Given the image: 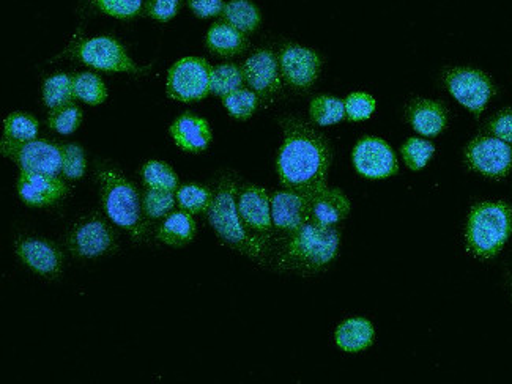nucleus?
<instances>
[{"label": "nucleus", "instance_id": "obj_1", "mask_svg": "<svg viewBox=\"0 0 512 384\" xmlns=\"http://www.w3.org/2000/svg\"><path fill=\"white\" fill-rule=\"evenodd\" d=\"M284 141L279 150L278 177L286 189L317 196L328 188L331 148L327 139L305 120H282Z\"/></svg>", "mask_w": 512, "mask_h": 384}, {"label": "nucleus", "instance_id": "obj_2", "mask_svg": "<svg viewBox=\"0 0 512 384\" xmlns=\"http://www.w3.org/2000/svg\"><path fill=\"white\" fill-rule=\"evenodd\" d=\"M339 246L341 233L336 227L309 221L295 232L287 233L278 252V266L281 270L297 273H317L336 260Z\"/></svg>", "mask_w": 512, "mask_h": 384}, {"label": "nucleus", "instance_id": "obj_3", "mask_svg": "<svg viewBox=\"0 0 512 384\" xmlns=\"http://www.w3.org/2000/svg\"><path fill=\"white\" fill-rule=\"evenodd\" d=\"M237 202V183L231 177H224L219 183L212 207L207 211L208 222L212 224L216 235L235 251L264 262L268 252V238L253 235L246 229L245 222L238 213Z\"/></svg>", "mask_w": 512, "mask_h": 384}, {"label": "nucleus", "instance_id": "obj_4", "mask_svg": "<svg viewBox=\"0 0 512 384\" xmlns=\"http://www.w3.org/2000/svg\"><path fill=\"white\" fill-rule=\"evenodd\" d=\"M101 204L106 215L117 227L127 230L136 241H144L149 235L145 222L142 200L133 183L114 169H103L98 174Z\"/></svg>", "mask_w": 512, "mask_h": 384}, {"label": "nucleus", "instance_id": "obj_5", "mask_svg": "<svg viewBox=\"0 0 512 384\" xmlns=\"http://www.w3.org/2000/svg\"><path fill=\"white\" fill-rule=\"evenodd\" d=\"M512 235V208L506 202H483L468 216V249L481 259H492Z\"/></svg>", "mask_w": 512, "mask_h": 384}, {"label": "nucleus", "instance_id": "obj_6", "mask_svg": "<svg viewBox=\"0 0 512 384\" xmlns=\"http://www.w3.org/2000/svg\"><path fill=\"white\" fill-rule=\"evenodd\" d=\"M210 63L201 57H185L167 74V95L182 103H196L212 92Z\"/></svg>", "mask_w": 512, "mask_h": 384}, {"label": "nucleus", "instance_id": "obj_7", "mask_svg": "<svg viewBox=\"0 0 512 384\" xmlns=\"http://www.w3.org/2000/svg\"><path fill=\"white\" fill-rule=\"evenodd\" d=\"M446 89L462 106L472 112L475 117L486 111L487 104L494 98V82L484 71L475 68H449L443 74Z\"/></svg>", "mask_w": 512, "mask_h": 384}, {"label": "nucleus", "instance_id": "obj_8", "mask_svg": "<svg viewBox=\"0 0 512 384\" xmlns=\"http://www.w3.org/2000/svg\"><path fill=\"white\" fill-rule=\"evenodd\" d=\"M116 233L108 222L97 215L86 216L71 227L67 235V248L79 259H95L114 251Z\"/></svg>", "mask_w": 512, "mask_h": 384}, {"label": "nucleus", "instance_id": "obj_9", "mask_svg": "<svg viewBox=\"0 0 512 384\" xmlns=\"http://www.w3.org/2000/svg\"><path fill=\"white\" fill-rule=\"evenodd\" d=\"M468 166L487 178H505L512 170V147L495 136H479L465 148Z\"/></svg>", "mask_w": 512, "mask_h": 384}, {"label": "nucleus", "instance_id": "obj_10", "mask_svg": "<svg viewBox=\"0 0 512 384\" xmlns=\"http://www.w3.org/2000/svg\"><path fill=\"white\" fill-rule=\"evenodd\" d=\"M75 56L87 67L112 73H144L128 56L119 41L111 37L90 38L75 49Z\"/></svg>", "mask_w": 512, "mask_h": 384}, {"label": "nucleus", "instance_id": "obj_11", "mask_svg": "<svg viewBox=\"0 0 512 384\" xmlns=\"http://www.w3.org/2000/svg\"><path fill=\"white\" fill-rule=\"evenodd\" d=\"M353 164L361 177L369 180H383L396 174V153L390 144L380 137H363L353 148Z\"/></svg>", "mask_w": 512, "mask_h": 384}, {"label": "nucleus", "instance_id": "obj_12", "mask_svg": "<svg viewBox=\"0 0 512 384\" xmlns=\"http://www.w3.org/2000/svg\"><path fill=\"white\" fill-rule=\"evenodd\" d=\"M282 78L295 90L311 89L319 78L322 60L319 54L303 46L289 45L279 56Z\"/></svg>", "mask_w": 512, "mask_h": 384}, {"label": "nucleus", "instance_id": "obj_13", "mask_svg": "<svg viewBox=\"0 0 512 384\" xmlns=\"http://www.w3.org/2000/svg\"><path fill=\"white\" fill-rule=\"evenodd\" d=\"M18 194L29 207H49L67 196L68 188L59 175L38 174L21 170L18 177Z\"/></svg>", "mask_w": 512, "mask_h": 384}, {"label": "nucleus", "instance_id": "obj_14", "mask_svg": "<svg viewBox=\"0 0 512 384\" xmlns=\"http://www.w3.org/2000/svg\"><path fill=\"white\" fill-rule=\"evenodd\" d=\"M279 62L273 52L268 49H260L254 52L243 63V76L249 87L260 96V98H273L281 92V74H279Z\"/></svg>", "mask_w": 512, "mask_h": 384}, {"label": "nucleus", "instance_id": "obj_15", "mask_svg": "<svg viewBox=\"0 0 512 384\" xmlns=\"http://www.w3.org/2000/svg\"><path fill=\"white\" fill-rule=\"evenodd\" d=\"M312 197L286 189L271 197L273 226L284 233H292L311 221Z\"/></svg>", "mask_w": 512, "mask_h": 384}, {"label": "nucleus", "instance_id": "obj_16", "mask_svg": "<svg viewBox=\"0 0 512 384\" xmlns=\"http://www.w3.org/2000/svg\"><path fill=\"white\" fill-rule=\"evenodd\" d=\"M15 251L18 259L38 276L54 279L62 273L64 255L51 241L24 238L16 243Z\"/></svg>", "mask_w": 512, "mask_h": 384}, {"label": "nucleus", "instance_id": "obj_17", "mask_svg": "<svg viewBox=\"0 0 512 384\" xmlns=\"http://www.w3.org/2000/svg\"><path fill=\"white\" fill-rule=\"evenodd\" d=\"M237 204L246 229L256 235L270 237L273 233V216L267 189L254 185L245 186L238 196Z\"/></svg>", "mask_w": 512, "mask_h": 384}, {"label": "nucleus", "instance_id": "obj_18", "mask_svg": "<svg viewBox=\"0 0 512 384\" xmlns=\"http://www.w3.org/2000/svg\"><path fill=\"white\" fill-rule=\"evenodd\" d=\"M19 169L38 174L59 175L64 166V152L59 145L32 141L19 147L12 155Z\"/></svg>", "mask_w": 512, "mask_h": 384}, {"label": "nucleus", "instance_id": "obj_19", "mask_svg": "<svg viewBox=\"0 0 512 384\" xmlns=\"http://www.w3.org/2000/svg\"><path fill=\"white\" fill-rule=\"evenodd\" d=\"M172 139L185 152L201 153L212 142V130L207 120L193 114H185L171 126Z\"/></svg>", "mask_w": 512, "mask_h": 384}, {"label": "nucleus", "instance_id": "obj_20", "mask_svg": "<svg viewBox=\"0 0 512 384\" xmlns=\"http://www.w3.org/2000/svg\"><path fill=\"white\" fill-rule=\"evenodd\" d=\"M349 197L341 189L327 188L312 197L311 221L322 226L336 227L350 215Z\"/></svg>", "mask_w": 512, "mask_h": 384}, {"label": "nucleus", "instance_id": "obj_21", "mask_svg": "<svg viewBox=\"0 0 512 384\" xmlns=\"http://www.w3.org/2000/svg\"><path fill=\"white\" fill-rule=\"evenodd\" d=\"M407 115L413 130L421 136H438L448 125V112L438 101L415 100L410 104Z\"/></svg>", "mask_w": 512, "mask_h": 384}, {"label": "nucleus", "instance_id": "obj_22", "mask_svg": "<svg viewBox=\"0 0 512 384\" xmlns=\"http://www.w3.org/2000/svg\"><path fill=\"white\" fill-rule=\"evenodd\" d=\"M38 136V122L32 115L24 114V112H15L8 115V119L4 123V137L0 150L2 155L12 158L13 153L19 147H23L27 142H32Z\"/></svg>", "mask_w": 512, "mask_h": 384}, {"label": "nucleus", "instance_id": "obj_23", "mask_svg": "<svg viewBox=\"0 0 512 384\" xmlns=\"http://www.w3.org/2000/svg\"><path fill=\"white\" fill-rule=\"evenodd\" d=\"M374 337V326L364 318H350L342 323L334 334L336 345L346 353H361L368 350L374 344Z\"/></svg>", "mask_w": 512, "mask_h": 384}, {"label": "nucleus", "instance_id": "obj_24", "mask_svg": "<svg viewBox=\"0 0 512 384\" xmlns=\"http://www.w3.org/2000/svg\"><path fill=\"white\" fill-rule=\"evenodd\" d=\"M207 46L213 54L234 57L246 51L248 40L242 30L235 29L229 23H218L208 30Z\"/></svg>", "mask_w": 512, "mask_h": 384}, {"label": "nucleus", "instance_id": "obj_25", "mask_svg": "<svg viewBox=\"0 0 512 384\" xmlns=\"http://www.w3.org/2000/svg\"><path fill=\"white\" fill-rule=\"evenodd\" d=\"M196 233L197 226L193 215L188 211H175L167 216L158 230V240L174 248H183L196 238Z\"/></svg>", "mask_w": 512, "mask_h": 384}, {"label": "nucleus", "instance_id": "obj_26", "mask_svg": "<svg viewBox=\"0 0 512 384\" xmlns=\"http://www.w3.org/2000/svg\"><path fill=\"white\" fill-rule=\"evenodd\" d=\"M75 100V76L59 73L46 79L45 84H43V103L51 111L67 106Z\"/></svg>", "mask_w": 512, "mask_h": 384}, {"label": "nucleus", "instance_id": "obj_27", "mask_svg": "<svg viewBox=\"0 0 512 384\" xmlns=\"http://www.w3.org/2000/svg\"><path fill=\"white\" fill-rule=\"evenodd\" d=\"M223 16L226 23L242 30L243 34L254 32L260 24L259 10L249 0H232L224 7Z\"/></svg>", "mask_w": 512, "mask_h": 384}, {"label": "nucleus", "instance_id": "obj_28", "mask_svg": "<svg viewBox=\"0 0 512 384\" xmlns=\"http://www.w3.org/2000/svg\"><path fill=\"white\" fill-rule=\"evenodd\" d=\"M311 119L320 126H331L346 119V103L334 96H317L309 108Z\"/></svg>", "mask_w": 512, "mask_h": 384}, {"label": "nucleus", "instance_id": "obj_29", "mask_svg": "<svg viewBox=\"0 0 512 384\" xmlns=\"http://www.w3.org/2000/svg\"><path fill=\"white\" fill-rule=\"evenodd\" d=\"M213 192L210 189L199 185H185L177 189V202L183 211H188L191 215H202L212 207Z\"/></svg>", "mask_w": 512, "mask_h": 384}, {"label": "nucleus", "instance_id": "obj_30", "mask_svg": "<svg viewBox=\"0 0 512 384\" xmlns=\"http://www.w3.org/2000/svg\"><path fill=\"white\" fill-rule=\"evenodd\" d=\"M175 202H177V196H174V191L160 188L147 189L142 197V210H144L145 218H166L174 210Z\"/></svg>", "mask_w": 512, "mask_h": 384}, {"label": "nucleus", "instance_id": "obj_31", "mask_svg": "<svg viewBox=\"0 0 512 384\" xmlns=\"http://www.w3.org/2000/svg\"><path fill=\"white\" fill-rule=\"evenodd\" d=\"M245 76L243 70L234 63H223L212 71V92L218 96H227L242 89Z\"/></svg>", "mask_w": 512, "mask_h": 384}, {"label": "nucleus", "instance_id": "obj_32", "mask_svg": "<svg viewBox=\"0 0 512 384\" xmlns=\"http://www.w3.org/2000/svg\"><path fill=\"white\" fill-rule=\"evenodd\" d=\"M76 100L84 101L86 104L104 103L108 98V90L103 79L95 73H79L75 76Z\"/></svg>", "mask_w": 512, "mask_h": 384}, {"label": "nucleus", "instance_id": "obj_33", "mask_svg": "<svg viewBox=\"0 0 512 384\" xmlns=\"http://www.w3.org/2000/svg\"><path fill=\"white\" fill-rule=\"evenodd\" d=\"M142 178L145 186L149 188L167 189V191H177L179 189V177L172 170L171 166L161 161H149L142 167Z\"/></svg>", "mask_w": 512, "mask_h": 384}, {"label": "nucleus", "instance_id": "obj_34", "mask_svg": "<svg viewBox=\"0 0 512 384\" xmlns=\"http://www.w3.org/2000/svg\"><path fill=\"white\" fill-rule=\"evenodd\" d=\"M405 164L412 170H421L427 166L435 153L434 144L420 137H410L401 148Z\"/></svg>", "mask_w": 512, "mask_h": 384}, {"label": "nucleus", "instance_id": "obj_35", "mask_svg": "<svg viewBox=\"0 0 512 384\" xmlns=\"http://www.w3.org/2000/svg\"><path fill=\"white\" fill-rule=\"evenodd\" d=\"M224 106L235 119L246 120L256 112L259 96L254 90L240 89L224 96Z\"/></svg>", "mask_w": 512, "mask_h": 384}, {"label": "nucleus", "instance_id": "obj_36", "mask_svg": "<svg viewBox=\"0 0 512 384\" xmlns=\"http://www.w3.org/2000/svg\"><path fill=\"white\" fill-rule=\"evenodd\" d=\"M81 122L82 112L75 103L67 104V106H62V108L52 109L48 117V123L52 130L57 131L59 134H64V136L75 133Z\"/></svg>", "mask_w": 512, "mask_h": 384}, {"label": "nucleus", "instance_id": "obj_37", "mask_svg": "<svg viewBox=\"0 0 512 384\" xmlns=\"http://www.w3.org/2000/svg\"><path fill=\"white\" fill-rule=\"evenodd\" d=\"M62 152H64L62 174H64L68 180H79V178L84 177L87 163L82 148L75 144H68L62 147Z\"/></svg>", "mask_w": 512, "mask_h": 384}, {"label": "nucleus", "instance_id": "obj_38", "mask_svg": "<svg viewBox=\"0 0 512 384\" xmlns=\"http://www.w3.org/2000/svg\"><path fill=\"white\" fill-rule=\"evenodd\" d=\"M375 106H377V103L369 93H352L346 100L347 119L352 120V122L368 120L374 114Z\"/></svg>", "mask_w": 512, "mask_h": 384}, {"label": "nucleus", "instance_id": "obj_39", "mask_svg": "<svg viewBox=\"0 0 512 384\" xmlns=\"http://www.w3.org/2000/svg\"><path fill=\"white\" fill-rule=\"evenodd\" d=\"M101 12L114 18L128 19L141 12L142 0H93Z\"/></svg>", "mask_w": 512, "mask_h": 384}, {"label": "nucleus", "instance_id": "obj_40", "mask_svg": "<svg viewBox=\"0 0 512 384\" xmlns=\"http://www.w3.org/2000/svg\"><path fill=\"white\" fill-rule=\"evenodd\" d=\"M486 130L501 141L512 144V109H503L487 123Z\"/></svg>", "mask_w": 512, "mask_h": 384}, {"label": "nucleus", "instance_id": "obj_41", "mask_svg": "<svg viewBox=\"0 0 512 384\" xmlns=\"http://www.w3.org/2000/svg\"><path fill=\"white\" fill-rule=\"evenodd\" d=\"M180 4H182V0H149L145 10L156 21L167 23V21H171L172 18L177 16Z\"/></svg>", "mask_w": 512, "mask_h": 384}, {"label": "nucleus", "instance_id": "obj_42", "mask_svg": "<svg viewBox=\"0 0 512 384\" xmlns=\"http://www.w3.org/2000/svg\"><path fill=\"white\" fill-rule=\"evenodd\" d=\"M191 10L194 15L199 18H212V16L223 15L224 5L223 0H188Z\"/></svg>", "mask_w": 512, "mask_h": 384}]
</instances>
